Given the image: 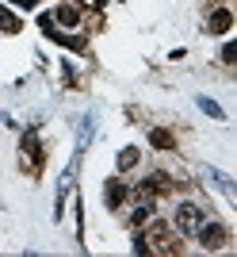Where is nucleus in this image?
Listing matches in <instances>:
<instances>
[{"label": "nucleus", "mask_w": 237, "mask_h": 257, "mask_svg": "<svg viewBox=\"0 0 237 257\" xmlns=\"http://www.w3.org/2000/svg\"><path fill=\"white\" fill-rule=\"evenodd\" d=\"M234 54H237V46H234V43H226V46H222V62H237Z\"/></svg>", "instance_id": "f8f14e48"}, {"label": "nucleus", "mask_w": 237, "mask_h": 257, "mask_svg": "<svg viewBox=\"0 0 237 257\" xmlns=\"http://www.w3.org/2000/svg\"><path fill=\"white\" fill-rule=\"evenodd\" d=\"M23 23H20V16H16V12L12 8H4V4H0V31H8V35H16L20 31Z\"/></svg>", "instance_id": "39448f33"}, {"label": "nucleus", "mask_w": 237, "mask_h": 257, "mask_svg": "<svg viewBox=\"0 0 237 257\" xmlns=\"http://www.w3.org/2000/svg\"><path fill=\"white\" fill-rule=\"evenodd\" d=\"M122 200H126V184H122V181H108V188H104V204L115 211Z\"/></svg>", "instance_id": "20e7f679"}, {"label": "nucleus", "mask_w": 237, "mask_h": 257, "mask_svg": "<svg viewBox=\"0 0 237 257\" xmlns=\"http://www.w3.org/2000/svg\"><path fill=\"white\" fill-rule=\"evenodd\" d=\"M150 146H153V150H172L176 139L168 135V131H150Z\"/></svg>", "instance_id": "6e6552de"}, {"label": "nucleus", "mask_w": 237, "mask_h": 257, "mask_svg": "<svg viewBox=\"0 0 237 257\" xmlns=\"http://www.w3.org/2000/svg\"><path fill=\"white\" fill-rule=\"evenodd\" d=\"M96 4H108V0H96Z\"/></svg>", "instance_id": "ddd939ff"}, {"label": "nucleus", "mask_w": 237, "mask_h": 257, "mask_svg": "<svg viewBox=\"0 0 237 257\" xmlns=\"http://www.w3.org/2000/svg\"><path fill=\"white\" fill-rule=\"evenodd\" d=\"M195 104H199V111H206V115H210V119H218V123L226 119V111H222V107H218V104H214V100H210V96H199V100H195Z\"/></svg>", "instance_id": "1a4fd4ad"}, {"label": "nucleus", "mask_w": 237, "mask_h": 257, "mask_svg": "<svg viewBox=\"0 0 237 257\" xmlns=\"http://www.w3.org/2000/svg\"><path fill=\"white\" fill-rule=\"evenodd\" d=\"M134 165H138V150H134V146H126V150L118 154V169L126 173V169H134Z\"/></svg>", "instance_id": "9b49d317"}, {"label": "nucleus", "mask_w": 237, "mask_h": 257, "mask_svg": "<svg viewBox=\"0 0 237 257\" xmlns=\"http://www.w3.org/2000/svg\"><path fill=\"white\" fill-rule=\"evenodd\" d=\"M195 238H199V242H203V249H222L226 246V238H230V230L222 223H199V230H195Z\"/></svg>", "instance_id": "f257e3e1"}, {"label": "nucleus", "mask_w": 237, "mask_h": 257, "mask_svg": "<svg viewBox=\"0 0 237 257\" xmlns=\"http://www.w3.org/2000/svg\"><path fill=\"white\" fill-rule=\"evenodd\" d=\"M38 139H34V131H27V135H23V158H27V165H34V161H38Z\"/></svg>", "instance_id": "423d86ee"}, {"label": "nucleus", "mask_w": 237, "mask_h": 257, "mask_svg": "<svg viewBox=\"0 0 237 257\" xmlns=\"http://www.w3.org/2000/svg\"><path fill=\"white\" fill-rule=\"evenodd\" d=\"M58 20L69 23V27H76V23H80V12H76L73 4H62V8H58Z\"/></svg>", "instance_id": "9d476101"}, {"label": "nucleus", "mask_w": 237, "mask_h": 257, "mask_svg": "<svg viewBox=\"0 0 237 257\" xmlns=\"http://www.w3.org/2000/svg\"><path fill=\"white\" fill-rule=\"evenodd\" d=\"M203 219H206V211L195 207V204H180L176 207V230H184V234H195Z\"/></svg>", "instance_id": "f03ea898"}, {"label": "nucleus", "mask_w": 237, "mask_h": 257, "mask_svg": "<svg viewBox=\"0 0 237 257\" xmlns=\"http://www.w3.org/2000/svg\"><path fill=\"white\" fill-rule=\"evenodd\" d=\"M230 23H234V12H230V8H218L214 16L206 20V31H210V35H226Z\"/></svg>", "instance_id": "7ed1b4c3"}, {"label": "nucleus", "mask_w": 237, "mask_h": 257, "mask_svg": "<svg viewBox=\"0 0 237 257\" xmlns=\"http://www.w3.org/2000/svg\"><path fill=\"white\" fill-rule=\"evenodd\" d=\"M203 177H210V184H214V188H222V192H226L230 200H234V181H230L226 173H218V169H206Z\"/></svg>", "instance_id": "0eeeda50"}]
</instances>
